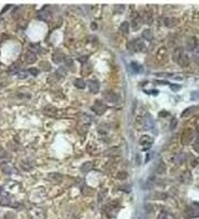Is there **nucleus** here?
Here are the masks:
<instances>
[{
    "label": "nucleus",
    "instance_id": "obj_1",
    "mask_svg": "<svg viewBox=\"0 0 199 219\" xmlns=\"http://www.w3.org/2000/svg\"><path fill=\"white\" fill-rule=\"evenodd\" d=\"M104 98L106 101H109V102H112V103H116L117 102V100H119V96L113 92V91H106L104 94Z\"/></svg>",
    "mask_w": 199,
    "mask_h": 219
},
{
    "label": "nucleus",
    "instance_id": "obj_2",
    "mask_svg": "<svg viewBox=\"0 0 199 219\" xmlns=\"http://www.w3.org/2000/svg\"><path fill=\"white\" fill-rule=\"evenodd\" d=\"M88 85H89V89L92 93H96L100 90V83L95 80H90L88 82Z\"/></svg>",
    "mask_w": 199,
    "mask_h": 219
},
{
    "label": "nucleus",
    "instance_id": "obj_3",
    "mask_svg": "<svg viewBox=\"0 0 199 219\" xmlns=\"http://www.w3.org/2000/svg\"><path fill=\"white\" fill-rule=\"evenodd\" d=\"M24 61H26L27 63H33V62H36V61H37L36 53H33V52H31V51H28V52L24 54Z\"/></svg>",
    "mask_w": 199,
    "mask_h": 219
},
{
    "label": "nucleus",
    "instance_id": "obj_4",
    "mask_svg": "<svg viewBox=\"0 0 199 219\" xmlns=\"http://www.w3.org/2000/svg\"><path fill=\"white\" fill-rule=\"evenodd\" d=\"M94 111H95L96 113L99 112V114H102V113L105 111V106H104V104H103L102 102L98 101V102L94 104Z\"/></svg>",
    "mask_w": 199,
    "mask_h": 219
},
{
    "label": "nucleus",
    "instance_id": "obj_5",
    "mask_svg": "<svg viewBox=\"0 0 199 219\" xmlns=\"http://www.w3.org/2000/svg\"><path fill=\"white\" fill-rule=\"evenodd\" d=\"M130 68H132V70H133L135 73H140V72H143V67L139 65L138 63H136V62H132V63H130Z\"/></svg>",
    "mask_w": 199,
    "mask_h": 219
},
{
    "label": "nucleus",
    "instance_id": "obj_6",
    "mask_svg": "<svg viewBox=\"0 0 199 219\" xmlns=\"http://www.w3.org/2000/svg\"><path fill=\"white\" fill-rule=\"evenodd\" d=\"M142 23H143V21H142V18L140 17H137V18H135V19L133 20V22H132V26H133V29L134 30H137L142 26Z\"/></svg>",
    "mask_w": 199,
    "mask_h": 219
},
{
    "label": "nucleus",
    "instance_id": "obj_7",
    "mask_svg": "<svg viewBox=\"0 0 199 219\" xmlns=\"http://www.w3.org/2000/svg\"><path fill=\"white\" fill-rule=\"evenodd\" d=\"M92 168H93V163H92V162H86V163H84V164L82 165L81 170H82L83 173H86V172L91 170Z\"/></svg>",
    "mask_w": 199,
    "mask_h": 219
},
{
    "label": "nucleus",
    "instance_id": "obj_8",
    "mask_svg": "<svg viewBox=\"0 0 199 219\" xmlns=\"http://www.w3.org/2000/svg\"><path fill=\"white\" fill-rule=\"evenodd\" d=\"M74 84H75V86H76L78 89H84V88H85V82L82 79H76L75 82H74Z\"/></svg>",
    "mask_w": 199,
    "mask_h": 219
},
{
    "label": "nucleus",
    "instance_id": "obj_9",
    "mask_svg": "<svg viewBox=\"0 0 199 219\" xmlns=\"http://www.w3.org/2000/svg\"><path fill=\"white\" fill-rule=\"evenodd\" d=\"M158 219H175V217L169 212H161L159 215Z\"/></svg>",
    "mask_w": 199,
    "mask_h": 219
},
{
    "label": "nucleus",
    "instance_id": "obj_10",
    "mask_svg": "<svg viewBox=\"0 0 199 219\" xmlns=\"http://www.w3.org/2000/svg\"><path fill=\"white\" fill-rule=\"evenodd\" d=\"M128 28H129L128 22H123V23L121 24V31L124 32V33H127V32H128V30H129Z\"/></svg>",
    "mask_w": 199,
    "mask_h": 219
},
{
    "label": "nucleus",
    "instance_id": "obj_11",
    "mask_svg": "<svg viewBox=\"0 0 199 219\" xmlns=\"http://www.w3.org/2000/svg\"><path fill=\"white\" fill-rule=\"evenodd\" d=\"M18 71H19V65L18 64H13V65H11L9 69V73L10 74H13V73H18Z\"/></svg>",
    "mask_w": 199,
    "mask_h": 219
},
{
    "label": "nucleus",
    "instance_id": "obj_12",
    "mask_svg": "<svg viewBox=\"0 0 199 219\" xmlns=\"http://www.w3.org/2000/svg\"><path fill=\"white\" fill-rule=\"evenodd\" d=\"M9 204H10L9 198H6V197H5V198H3L2 200H1V201H0V205H2V206H8Z\"/></svg>",
    "mask_w": 199,
    "mask_h": 219
},
{
    "label": "nucleus",
    "instance_id": "obj_13",
    "mask_svg": "<svg viewBox=\"0 0 199 219\" xmlns=\"http://www.w3.org/2000/svg\"><path fill=\"white\" fill-rule=\"evenodd\" d=\"M5 219H16V216H14L12 212H7V215H6Z\"/></svg>",
    "mask_w": 199,
    "mask_h": 219
},
{
    "label": "nucleus",
    "instance_id": "obj_14",
    "mask_svg": "<svg viewBox=\"0 0 199 219\" xmlns=\"http://www.w3.org/2000/svg\"><path fill=\"white\" fill-rule=\"evenodd\" d=\"M29 71H30V73H31V74H34V75H37V74H38V70L37 69H30Z\"/></svg>",
    "mask_w": 199,
    "mask_h": 219
},
{
    "label": "nucleus",
    "instance_id": "obj_15",
    "mask_svg": "<svg viewBox=\"0 0 199 219\" xmlns=\"http://www.w3.org/2000/svg\"><path fill=\"white\" fill-rule=\"evenodd\" d=\"M126 176H127V174H126V173H119V179H121V177H126Z\"/></svg>",
    "mask_w": 199,
    "mask_h": 219
},
{
    "label": "nucleus",
    "instance_id": "obj_16",
    "mask_svg": "<svg viewBox=\"0 0 199 219\" xmlns=\"http://www.w3.org/2000/svg\"><path fill=\"white\" fill-rule=\"evenodd\" d=\"M171 88H173V89H174V90H173V91H175V89H179V88H180V86H179V85H173V86H171Z\"/></svg>",
    "mask_w": 199,
    "mask_h": 219
},
{
    "label": "nucleus",
    "instance_id": "obj_17",
    "mask_svg": "<svg viewBox=\"0 0 199 219\" xmlns=\"http://www.w3.org/2000/svg\"><path fill=\"white\" fill-rule=\"evenodd\" d=\"M1 191H2V188H1V187H0V194H1Z\"/></svg>",
    "mask_w": 199,
    "mask_h": 219
}]
</instances>
